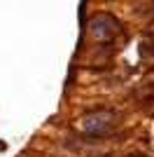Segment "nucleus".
<instances>
[{
  "label": "nucleus",
  "mask_w": 154,
  "mask_h": 157,
  "mask_svg": "<svg viewBox=\"0 0 154 157\" xmlns=\"http://www.w3.org/2000/svg\"><path fill=\"white\" fill-rule=\"evenodd\" d=\"M140 56L154 61V35H147L140 40Z\"/></svg>",
  "instance_id": "obj_3"
},
{
  "label": "nucleus",
  "mask_w": 154,
  "mask_h": 157,
  "mask_svg": "<svg viewBox=\"0 0 154 157\" xmlns=\"http://www.w3.org/2000/svg\"><path fill=\"white\" fill-rule=\"evenodd\" d=\"M89 31L96 40H112L117 33L122 31V26H119V21H117L115 17H110V14H96V17L89 21Z\"/></svg>",
  "instance_id": "obj_2"
},
{
  "label": "nucleus",
  "mask_w": 154,
  "mask_h": 157,
  "mask_svg": "<svg viewBox=\"0 0 154 157\" xmlns=\"http://www.w3.org/2000/svg\"><path fill=\"white\" fill-rule=\"evenodd\" d=\"M122 122V115L112 108H101V110H91L89 115L82 117V129L86 131V136H94V138H103V136H110L112 131L119 127Z\"/></svg>",
  "instance_id": "obj_1"
}]
</instances>
